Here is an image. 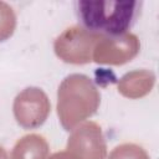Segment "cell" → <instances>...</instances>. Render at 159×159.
<instances>
[{"mask_svg": "<svg viewBox=\"0 0 159 159\" xmlns=\"http://www.w3.org/2000/svg\"><path fill=\"white\" fill-rule=\"evenodd\" d=\"M142 1H76V14L82 26L102 36L128 32L135 24Z\"/></svg>", "mask_w": 159, "mask_h": 159, "instance_id": "6da1fadb", "label": "cell"}, {"mask_svg": "<svg viewBox=\"0 0 159 159\" xmlns=\"http://www.w3.org/2000/svg\"><path fill=\"white\" fill-rule=\"evenodd\" d=\"M101 103V94L93 81L82 73L66 76L57 91V116L65 130H73L92 117Z\"/></svg>", "mask_w": 159, "mask_h": 159, "instance_id": "7a4b0ae2", "label": "cell"}, {"mask_svg": "<svg viewBox=\"0 0 159 159\" xmlns=\"http://www.w3.org/2000/svg\"><path fill=\"white\" fill-rule=\"evenodd\" d=\"M102 35L84 29L82 25H73L60 34L55 42L53 50L56 56L71 65H86L92 61L93 50Z\"/></svg>", "mask_w": 159, "mask_h": 159, "instance_id": "3957f363", "label": "cell"}, {"mask_svg": "<svg viewBox=\"0 0 159 159\" xmlns=\"http://www.w3.org/2000/svg\"><path fill=\"white\" fill-rule=\"evenodd\" d=\"M14 117L17 124L25 129H35L45 123L51 103L47 94L39 87H26L14 99Z\"/></svg>", "mask_w": 159, "mask_h": 159, "instance_id": "277c9868", "label": "cell"}, {"mask_svg": "<svg viewBox=\"0 0 159 159\" xmlns=\"http://www.w3.org/2000/svg\"><path fill=\"white\" fill-rule=\"evenodd\" d=\"M140 50L137 35L125 32L117 36H102L94 46L92 60L101 65L120 66L130 62Z\"/></svg>", "mask_w": 159, "mask_h": 159, "instance_id": "5b68a950", "label": "cell"}, {"mask_svg": "<svg viewBox=\"0 0 159 159\" xmlns=\"http://www.w3.org/2000/svg\"><path fill=\"white\" fill-rule=\"evenodd\" d=\"M67 150L81 159H106L107 143L102 128L96 122H84L77 125L67 140Z\"/></svg>", "mask_w": 159, "mask_h": 159, "instance_id": "8992f818", "label": "cell"}, {"mask_svg": "<svg viewBox=\"0 0 159 159\" xmlns=\"http://www.w3.org/2000/svg\"><path fill=\"white\" fill-rule=\"evenodd\" d=\"M155 84V75L150 70H134L120 77L117 88L118 92L129 99H138L153 89Z\"/></svg>", "mask_w": 159, "mask_h": 159, "instance_id": "52a82bcc", "label": "cell"}, {"mask_svg": "<svg viewBox=\"0 0 159 159\" xmlns=\"http://www.w3.org/2000/svg\"><path fill=\"white\" fill-rule=\"evenodd\" d=\"M48 149V143L43 135L26 134L15 143L11 159H47Z\"/></svg>", "mask_w": 159, "mask_h": 159, "instance_id": "ba28073f", "label": "cell"}, {"mask_svg": "<svg viewBox=\"0 0 159 159\" xmlns=\"http://www.w3.org/2000/svg\"><path fill=\"white\" fill-rule=\"evenodd\" d=\"M16 29V14L5 1H0V42L12 36Z\"/></svg>", "mask_w": 159, "mask_h": 159, "instance_id": "9c48e42d", "label": "cell"}, {"mask_svg": "<svg viewBox=\"0 0 159 159\" xmlns=\"http://www.w3.org/2000/svg\"><path fill=\"white\" fill-rule=\"evenodd\" d=\"M108 159H150V157L139 144L123 143L111 152Z\"/></svg>", "mask_w": 159, "mask_h": 159, "instance_id": "30bf717a", "label": "cell"}, {"mask_svg": "<svg viewBox=\"0 0 159 159\" xmlns=\"http://www.w3.org/2000/svg\"><path fill=\"white\" fill-rule=\"evenodd\" d=\"M47 159H81L77 154L70 152V150H62V152H56L53 154H51Z\"/></svg>", "mask_w": 159, "mask_h": 159, "instance_id": "8fae6325", "label": "cell"}, {"mask_svg": "<svg viewBox=\"0 0 159 159\" xmlns=\"http://www.w3.org/2000/svg\"><path fill=\"white\" fill-rule=\"evenodd\" d=\"M0 159H9V157H7V153H6V150L0 145Z\"/></svg>", "mask_w": 159, "mask_h": 159, "instance_id": "7c38bea8", "label": "cell"}]
</instances>
